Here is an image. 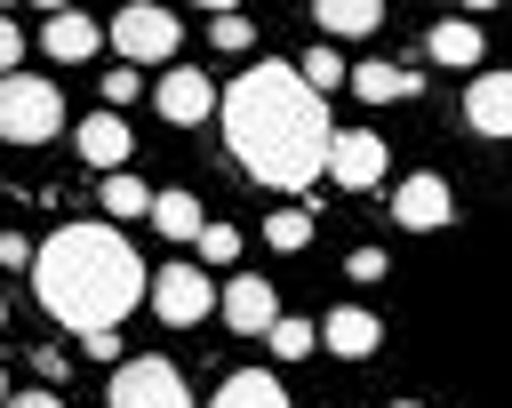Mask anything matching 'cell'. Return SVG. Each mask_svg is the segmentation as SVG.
I'll return each instance as SVG.
<instances>
[{
	"label": "cell",
	"instance_id": "1",
	"mask_svg": "<svg viewBox=\"0 0 512 408\" xmlns=\"http://www.w3.org/2000/svg\"><path fill=\"white\" fill-rule=\"evenodd\" d=\"M216 112H224V144L240 152V168L256 176V184H272V192H304L320 168H328V104L296 80V64H248L224 96H216Z\"/></svg>",
	"mask_w": 512,
	"mask_h": 408
},
{
	"label": "cell",
	"instance_id": "2",
	"mask_svg": "<svg viewBox=\"0 0 512 408\" xmlns=\"http://www.w3.org/2000/svg\"><path fill=\"white\" fill-rule=\"evenodd\" d=\"M32 288L48 304V320H64L72 336L88 328H120L144 296V264L112 224H64L32 248Z\"/></svg>",
	"mask_w": 512,
	"mask_h": 408
},
{
	"label": "cell",
	"instance_id": "3",
	"mask_svg": "<svg viewBox=\"0 0 512 408\" xmlns=\"http://www.w3.org/2000/svg\"><path fill=\"white\" fill-rule=\"evenodd\" d=\"M64 128V96H56V80H40V72H0V136L8 144H48Z\"/></svg>",
	"mask_w": 512,
	"mask_h": 408
},
{
	"label": "cell",
	"instance_id": "4",
	"mask_svg": "<svg viewBox=\"0 0 512 408\" xmlns=\"http://www.w3.org/2000/svg\"><path fill=\"white\" fill-rule=\"evenodd\" d=\"M104 40H112L128 64H176V48H184V16H168V8H152V0H128V8L104 24Z\"/></svg>",
	"mask_w": 512,
	"mask_h": 408
},
{
	"label": "cell",
	"instance_id": "5",
	"mask_svg": "<svg viewBox=\"0 0 512 408\" xmlns=\"http://www.w3.org/2000/svg\"><path fill=\"white\" fill-rule=\"evenodd\" d=\"M104 400H112V408H192V392H184L176 360H160V352L112 360V384H104Z\"/></svg>",
	"mask_w": 512,
	"mask_h": 408
},
{
	"label": "cell",
	"instance_id": "6",
	"mask_svg": "<svg viewBox=\"0 0 512 408\" xmlns=\"http://www.w3.org/2000/svg\"><path fill=\"white\" fill-rule=\"evenodd\" d=\"M144 296H152V312H160L168 328H200V320L216 312V288H208L200 264H160V272H144Z\"/></svg>",
	"mask_w": 512,
	"mask_h": 408
},
{
	"label": "cell",
	"instance_id": "7",
	"mask_svg": "<svg viewBox=\"0 0 512 408\" xmlns=\"http://www.w3.org/2000/svg\"><path fill=\"white\" fill-rule=\"evenodd\" d=\"M320 176H336L344 192H368L376 176H384V136L376 128H336L328 136V168Z\"/></svg>",
	"mask_w": 512,
	"mask_h": 408
},
{
	"label": "cell",
	"instance_id": "8",
	"mask_svg": "<svg viewBox=\"0 0 512 408\" xmlns=\"http://www.w3.org/2000/svg\"><path fill=\"white\" fill-rule=\"evenodd\" d=\"M152 104H160V120L192 128V120H208V112H216V80H200L192 64H168V72L152 80Z\"/></svg>",
	"mask_w": 512,
	"mask_h": 408
},
{
	"label": "cell",
	"instance_id": "9",
	"mask_svg": "<svg viewBox=\"0 0 512 408\" xmlns=\"http://www.w3.org/2000/svg\"><path fill=\"white\" fill-rule=\"evenodd\" d=\"M216 312H224L240 336H264V328L280 320V296H272V280H264V272H232V280H224V296H216Z\"/></svg>",
	"mask_w": 512,
	"mask_h": 408
},
{
	"label": "cell",
	"instance_id": "10",
	"mask_svg": "<svg viewBox=\"0 0 512 408\" xmlns=\"http://www.w3.org/2000/svg\"><path fill=\"white\" fill-rule=\"evenodd\" d=\"M392 216H400L408 232H440V224L456 216V192H448V176H432V168H424V176H408V184L392 192Z\"/></svg>",
	"mask_w": 512,
	"mask_h": 408
},
{
	"label": "cell",
	"instance_id": "11",
	"mask_svg": "<svg viewBox=\"0 0 512 408\" xmlns=\"http://www.w3.org/2000/svg\"><path fill=\"white\" fill-rule=\"evenodd\" d=\"M72 152H80L88 168H104V176H112V168H128L136 136H128V120H120V112H88V120L72 128Z\"/></svg>",
	"mask_w": 512,
	"mask_h": 408
},
{
	"label": "cell",
	"instance_id": "12",
	"mask_svg": "<svg viewBox=\"0 0 512 408\" xmlns=\"http://www.w3.org/2000/svg\"><path fill=\"white\" fill-rule=\"evenodd\" d=\"M40 48H48L56 64H88V56L104 48V24H96V16H80V8H56V16L40 24Z\"/></svg>",
	"mask_w": 512,
	"mask_h": 408
},
{
	"label": "cell",
	"instance_id": "13",
	"mask_svg": "<svg viewBox=\"0 0 512 408\" xmlns=\"http://www.w3.org/2000/svg\"><path fill=\"white\" fill-rule=\"evenodd\" d=\"M464 120H472L480 136H512V72H480V80L464 88Z\"/></svg>",
	"mask_w": 512,
	"mask_h": 408
},
{
	"label": "cell",
	"instance_id": "14",
	"mask_svg": "<svg viewBox=\"0 0 512 408\" xmlns=\"http://www.w3.org/2000/svg\"><path fill=\"white\" fill-rule=\"evenodd\" d=\"M320 336H328V352H336V360H368V352H376V336H384V320H376V312H360V304H336V312L320 320Z\"/></svg>",
	"mask_w": 512,
	"mask_h": 408
},
{
	"label": "cell",
	"instance_id": "15",
	"mask_svg": "<svg viewBox=\"0 0 512 408\" xmlns=\"http://www.w3.org/2000/svg\"><path fill=\"white\" fill-rule=\"evenodd\" d=\"M312 16H320L328 40H368L384 24V0H312Z\"/></svg>",
	"mask_w": 512,
	"mask_h": 408
},
{
	"label": "cell",
	"instance_id": "16",
	"mask_svg": "<svg viewBox=\"0 0 512 408\" xmlns=\"http://www.w3.org/2000/svg\"><path fill=\"white\" fill-rule=\"evenodd\" d=\"M208 408H288V392H280V376L240 368V376H224V384H216V400H208Z\"/></svg>",
	"mask_w": 512,
	"mask_h": 408
},
{
	"label": "cell",
	"instance_id": "17",
	"mask_svg": "<svg viewBox=\"0 0 512 408\" xmlns=\"http://www.w3.org/2000/svg\"><path fill=\"white\" fill-rule=\"evenodd\" d=\"M352 80V96H368V104H408L424 80L416 72H400V64H360V72H344Z\"/></svg>",
	"mask_w": 512,
	"mask_h": 408
},
{
	"label": "cell",
	"instance_id": "18",
	"mask_svg": "<svg viewBox=\"0 0 512 408\" xmlns=\"http://www.w3.org/2000/svg\"><path fill=\"white\" fill-rule=\"evenodd\" d=\"M432 56H440V64H456V72H472V64H480V24H472V16L432 24Z\"/></svg>",
	"mask_w": 512,
	"mask_h": 408
},
{
	"label": "cell",
	"instance_id": "19",
	"mask_svg": "<svg viewBox=\"0 0 512 408\" xmlns=\"http://www.w3.org/2000/svg\"><path fill=\"white\" fill-rule=\"evenodd\" d=\"M96 200H104V216H112V224H128V216H152V184H144V176H128V168H112Z\"/></svg>",
	"mask_w": 512,
	"mask_h": 408
},
{
	"label": "cell",
	"instance_id": "20",
	"mask_svg": "<svg viewBox=\"0 0 512 408\" xmlns=\"http://www.w3.org/2000/svg\"><path fill=\"white\" fill-rule=\"evenodd\" d=\"M152 224H160L168 240H192L208 216H200V200H192V192H152Z\"/></svg>",
	"mask_w": 512,
	"mask_h": 408
},
{
	"label": "cell",
	"instance_id": "21",
	"mask_svg": "<svg viewBox=\"0 0 512 408\" xmlns=\"http://www.w3.org/2000/svg\"><path fill=\"white\" fill-rule=\"evenodd\" d=\"M264 344H272V360H304V352L320 344V328H312V320H296V312H280V320L264 328Z\"/></svg>",
	"mask_w": 512,
	"mask_h": 408
},
{
	"label": "cell",
	"instance_id": "22",
	"mask_svg": "<svg viewBox=\"0 0 512 408\" xmlns=\"http://www.w3.org/2000/svg\"><path fill=\"white\" fill-rule=\"evenodd\" d=\"M304 240H312V216H304V208H272V216H264V248H280V256H296Z\"/></svg>",
	"mask_w": 512,
	"mask_h": 408
},
{
	"label": "cell",
	"instance_id": "23",
	"mask_svg": "<svg viewBox=\"0 0 512 408\" xmlns=\"http://www.w3.org/2000/svg\"><path fill=\"white\" fill-rule=\"evenodd\" d=\"M296 80H304V88H312V96H328V88H344V56H336V48H328V40H320V48H312V56H304V64H296Z\"/></svg>",
	"mask_w": 512,
	"mask_h": 408
},
{
	"label": "cell",
	"instance_id": "24",
	"mask_svg": "<svg viewBox=\"0 0 512 408\" xmlns=\"http://www.w3.org/2000/svg\"><path fill=\"white\" fill-rule=\"evenodd\" d=\"M208 40H216V48H232V56H240V48H248V40H256V24H248V16H240V8H224V16H216V24H208Z\"/></svg>",
	"mask_w": 512,
	"mask_h": 408
},
{
	"label": "cell",
	"instance_id": "25",
	"mask_svg": "<svg viewBox=\"0 0 512 408\" xmlns=\"http://www.w3.org/2000/svg\"><path fill=\"white\" fill-rule=\"evenodd\" d=\"M192 240H200V256H208V264H232V256H240V232H232V224H200Z\"/></svg>",
	"mask_w": 512,
	"mask_h": 408
},
{
	"label": "cell",
	"instance_id": "26",
	"mask_svg": "<svg viewBox=\"0 0 512 408\" xmlns=\"http://www.w3.org/2000/svg\"><path fill=\"white\" fill-rule=\"evenodd\" d=\"M128 96H136V64H112V72H104V112H120Z\"/></svg>",
	"mask_w": 512,
	"mask_h": 408
},
{
	"label": "cell",
	"instance_id": "27",
	"mask_svg": "<svg viewBox=\"0 0 512 408\" xmlns=\"http://www.w3.org/2000/svg\"><path fill=\"white\" fill-rule=\"evenodd\" d=\"M344 272H352V280H384L392 264H384V248H352V264H344Z\"/></svg>",
	"mask_w": 512,
	"mask_h": 408
},
{
	"label": "cell",
	"instance_id": "28",
	"mask_svg": "<svg viewBox=\"0 0 512 408\" xmlns=\"http://www.w3.org/2000/svg\"><path fill=\"white\" fill-rule=\"evenodd\" d=\"M16 64H24V32L0 16V72H16Z\"/></svg>",
	"mask_w": 512,
	"mask_h": 408
},
{
	"label": "cell",
	"instance_id": "29",
	"mask_svg": "<svg viewBox=\"0 0 512 408\" xmlns=\"http://www.w3.org/2000/svg\"><path fill=\"white\" fill-rule=\"evenodd\" d=\"M80 344H88V360H120V336H112V328H88Z\"/></svg>",
	"mask_w": 512,
	"mask_h": 408
},
{
	"label": "cell",
	"instance_id": "30",
	"mask_svg": "<svg viewBox=\"0 0 512 408\" xmlns=\"http://www.w3.org/2000/svg\"><path fill=\"white\" fill-rule=\"evenodd\" d=\"M0 264H32V240H16L8 224H0Z\"/></svg>",
	"mask_w": 512,
	"mask_h": 408
},
{
	"label": "cell",
	"instance_id": "31",
	"mask_svg": "<svg viewBox=\"0 0 512 408\" xmlns=\"http://www.w3.org/2000/svg\"><path fill=\"white\" fill-rule=\"evenodd\" d=\"M0 408H64L56 392H16V400H0Z\"/></svg>",
	"mask_w": 512,
	"mask_h": 408
},
{
	"label": "cell",
	"instance_id": "32",
	"mask_svg": "<svg viewBox=\"0 0 512 408\" xmlns=\"http://www.w3.org/2000/svg\"><path fill=\"white\" fill-rule=\"evenodd\" d=\"M32 8H40V16H56V8H80V0H32Z\"/></svg>",
	"mask_w": 512,
	"mask_h": 408
},
{
	"label": "cell",
	"instance_id": "33",
	"mask_svg": "<svg viewBox=\"0 0 512 408\" xmlns=\"http://www.w3.org/2000/svg\"><path fill=\"white\" fill-rule=\"evenodd\" d=\"M192 8H216V16H224V8H240V0H192Z\"/></svg>",
	"mask_w": 512,
	"mask_h": 408
},
{
	"label": "cell",
	"instance_id": "34",
	"mask_svg": "<svg viewBox=\"0 0 512 408\" xmlns=\"http://www.w3.org/2000/svg\"><path fill=\"white\" fill-rule=\"evenodd\" d=\"M384 408H424V400H384Z\"/></svg>",
	"mask_w": 512,
	"mask_h": 408
},
{
	"label": "cell",
	"instance_id": "35",
	"mask_svg": "<svg viewBox=\"0 0 512 408\" xmlns=\"http://www.w3.org/2000/svg\"><path fill=\"white\" fill-rule=\"evenodd\" d=\"M464 8H496V0H464Z\"/></svg>",
	"mask_w": 512,
	"mask_h": 408
},
{
	"label": "cell",
	"instance_id": "36",
	"mask_svg": "<svg viewBox=\"0 0 512 408\" xmlns=\"http://www.w3.org/2000/svg\"><path fill=\"white\" fill-rule=\"evenodd\" d=\"M0 320H8V296H0Z\"/></svg>",
	"mask_w": 512,
	"mask_h": 408
}]
</instances>
